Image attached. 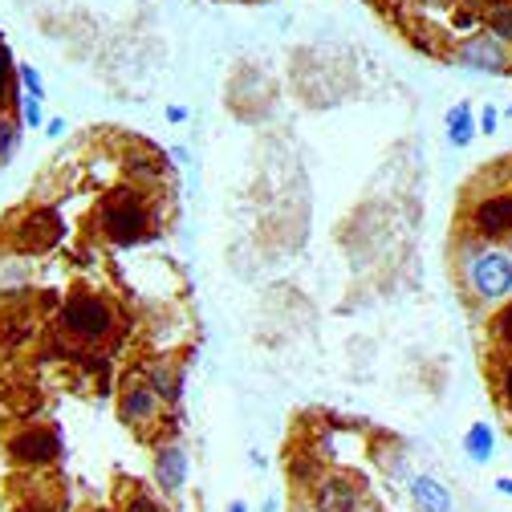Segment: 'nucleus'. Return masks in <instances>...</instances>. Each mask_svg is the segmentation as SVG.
I'll use <instances>...</instances> for the list:
<instances>
[{"label": "nucleus", "instance_id": "6", "mask_svg": "<svg viewBox=\"0 0 512 512\" xmlns=\"http://www.w3.org/2000/svg\"><path fill=\"white\" fill-rule=\"evenodd\" d=\"M9 244L17 252H49L61 244V236H66V224H61V216L45 204H33V208H21L13 220H9Z\"/></svg>", "mask_w": 512, "mask_h": 512}, {"label": "nucleus", "instance_id": "22", "mask_svg": "<svg viewBox=\"0 0 512 512\" xmlns=\"http://www.w3.org/2000/svg\"><path fill=\"white\" fill-rule=\"evenodd\" d=\"M122 512H163V504L151 492H131L122 500Z\"/></svg>", "mask_w": 512, "mask_h": 512}, {"label": "nucleus", "instance_id": "33", "mask_svg": "<svg viewBox=\"0 0 512 512\" xmlns=\"http://www.w3.org/2000/svg\"><path fill=\"white\" fill-rule=\"evenodd\" d=\"M86 512H110V508H86Z\"/></svg>", "mask_w": 512, "mask_h": 512}, {"label": "nucleus", "instance_id": "24", "mask_svg": "<svg viewBox=\"0 0 512 512\" xmlns=\"http://www.w3.org/2000/svg\"><path fill=\"white\" fill-rule=\"evenodd\" d=\"M13 512H61V508H57V500H49V496H37V492H33V496L17 500V504H13Z\"/></svg>", "mask_w": 512, "mask_h": 512}, {"label": "nucleus", "instance_id": "26", "mask_svg": "<svg viewBox=\"0 0 512 512\" xmlns=\"http://www.w3.org/2000/svg\"><path fill=\"white\" fill-rule=\"evenodd\" d=\"M45 135H49V139L66 135V118H45Z\"/></svg>", "mask_w": 512, "mask_h": 512}, {"label": "nucleus", "instance_id": "31", "mask_svg": "<svg viewBox=\"0 0 512 512\" xmlns=\"http://www.w3.org/2000/svg\"><path fill=\"white\" fill-rule=\"evenodd\" d=\"M167 155H171V159H175V163H187V151H183V147H171V151H167Z\"/></svg>", "mask_w": 512, "mask_h": 512}, {"label": "nucleus", "instance_id": "13", "mask_svg": "<svg viewBox=\"0 0 512 512\" xmlns=\"http://www.w3.org/2000/svg\"><path fill=\"white\" fill-rule=\"evenodd\" d=\"M472 139H476V118H472V106L460 102V106L447 110V143H452L456 151H464Z\"/></svg>", "mask_w": 512, "mask_h": 512}, {"label": "nucleus", "instance_id": "29", "mask_svg": "<svg viewBox=\"0 0 512 512\" xmlns=\"http://www.w3.org/2000/svg\"><path fill=\"white\" fill-rule=\"evenodd\" d=\"M167 118L171 122H187V106H167Z\"/></svg>", "mask_w": 512, "mask_h": 512}, {"label": "nucleus", "instance_id": "18", "mask_svg": "<svg viewBox=\"0 0 512 512\" xmlns=\"http://www.w3.org/2000/svg\"><path fill=\"white\" fill-rule=\"evenodd\" d=\"M21 147V122L9 118V114H0V167H5Z\"/></svg>", "mask_w": 512, "mask_h": 512}, {"label": "nucleus", "instance_id": "14", "mask_svg": "<svg viewBox=\"0 0 512 512\" xmlns=\"http://www.w3.org/2000/svg\"><path fill=\"white\" fill-rule=\"evenodd\" d=\"M480 29H488L496 41L512 45V0H492V5L480 13Z\"/></svg>", "mask_w": 512, "mask_h": 512}, {"label": "nucleus", "instance_id": "34", "mask_svg": "<svg viewBox=\"0 0 512 512\" xmlns=\"http://www.w3.org/2000/svg\"><path fill=\"white\" fill-rule=\"evenodd\" d=\"M508 118H512V106H508Z\"/></svg>", "mask_w": 512, "mask_h": 512}, {"label": "nucleus", "instance_id": "30", "mask_svg": "<svg viewBox=\"0 0 512 512\" xmlns=\"http://www.w3.org/2000/svg\"><path fill=\"white\" fill-rule=\"evenodd\" d=\"M496 492H504V496H512V480H508V476H500V480H496Z\"/></svg>", "mask_w": 512, "mask_h": 512}, {"label": "nucleus", "instance_id": "32", "mask_svg": "<svg viewBox=\"0 0 512 512\" xmlns=\"http://www.w3.org/2000/svg\"><path fill=\"white\" fill-rule=\"evenodd\" d=\"M228 512H248V504H244V500H232V504H228Z\"/></svg>", "mask_w": 512, "mask_h": 512}, {"label": "nucleus", "instance_id": "7", "mask_svg": "<svg viewBox=\"0 0 512 512\" xmlns=\"http://www.w3.org/2000/svg\"><path fill=\"white\" fill-rule=\"evenodd\" d=\"M163 407L167 403L147 387L139 374H126L122 378V387H118V419L131 427V431L147 435L151 427H159L163 423Z\"/></svg>", "mask_w": 512, "mask_h": 512}, {"label": "nucleus", "instance_id": "28", "mask_svg": "<svg viewBox=\"0 0 512 512\" xmlns=\"http://www.w3.org/2000/svg\"><path fill=\"white\" fill-rule=\"evenodd\" d=\"M423 9H456V0H419Z\"/></svg>", "mask_w": 512, "mask_h": 512}, {"label": "nucleus", "instance_id": "1", "mask_svg": "<svg viewBox=\"0 0 512 512\" xmlns=\"http://www.w3.org/2000/svg\"><path fill=\"white\" fill-rule=\"evenodd\" d=\"M118 309L106 293H90V289H74L53 313V330L66 338L74 350H98L106 342H114L118 334Z\"/></svg>", "mask_w": 512, "mask_h": 512}, {"label": "nucleus", "instance_id": "3", "mask_svg": "<svg viewBox=\"0 0 512 512\" xmlns=\"http://www.w3.org/2000/svg\"><path fill=\"white\" fill-rule=\"evenodd\" d=\"M460 285L476 305H500L512 297V256L500 244L468 236L460 248Z\"/></svg>", "mask_w": 512, "mask_h": 512}, {"label": "nucleus", "instance_id": "5", "mask_svg": "<svg viewBox=\"0 0 512 512\" xmlns=\"http://www.w3.org/2000/svg\"><path fill=\"white\" fill-rule=\"evenodd\" d=\"M5 456L25 468V472H41L53 468L61 460V435L49 423H21L17 431H9L5 439Z\"/></svg>", "mask_w": 512, "mask_h": 512}, {"label": "nucleus", "instance_id": "4", "mask_svg": "<svg viewBox=\"0 0 512 512\" xmlns=\"http://www.w3.org/2000/svg\"><path fill=\"white\" fill-rule=\"evenodd\" d=\"M447 61L460 66V70H472V74L504 78V74H512V45L496 41L488 29H476V33L460 37L452 49H447Z\"/></svg>", "mask_w": 512, "mask_h": 512}, {"label": "nucleus", "instance_id": "9", "mask_svg": "<svg viewBox=\"0 0 512 512\" xmlns=\"http://www.w3.org/2000/svg\"><path fill=\"white\" fill-rule=\"evenodd\" d=\"M362 500V484H354L342 472H322L309 484V508L313 512H354Z\"/></svg>", "mask_w": 512, "mask_h": 512}, {"label": "nucleus", "instance_id": "16", "mask_svg": "<svg viewBox=\"0 0 512 512\" xmlns=\"http://www.w3.org/2000/svg\"><path fill=\"white\" fill-rule=\"evenodd\" d=\"M464 452H468L472 464H488L492 452H496V431L488 423H472L468 435H464Z\"/></svg>", "mask_w": 512, "mask_h": 512}, {"label": "nucleus", "instance_id": "19", "mask_svg": "<svg viewBox=\"0 0 512 512\" xmlns=\"http://www.w3.org/2000/svg\"><path fill=\"white\" fill-rule=\"evenodd\" d=\"M17 86H21V94H29V98H41V102H45V78H41V70H37V66H29V61H21V66H17Z\"/></svg>", "mask_w": 512, "mask_h": 512}, {"label": "nucleus", "instance_id": "11", "mask_svg": "<svg viewBox=\"0 0 512 512\" xmlns=\"http://www.w3.org/2000/svg\"><path fill=\"white\" fill-rule=\"evenodd\" d=\"M139 378L147 382V387H151L163 403H175L179 391H183V370L171 366L167 358H151V362H143V366H139Z\"/></svg>", "mask_w": 512, "mask_h": 512}, {"label": "nucleus", "instance_id": "8", "mask_svg": "<svg viewBox=\"0 0 512 512\" xmlns=\"http://www.w3.org/2000/svg\"><path fill=\"white\" fill-rule=\"evenodd\" d=\"M468 232L476 240H488V244H500L504 236H512V196H480L472 208H468Z\"/></svg>", "mask_w": 512, "mask_h": 512}, {"label": "nucleus", "instance_id": "21", "mask_svg": "<svg viewBox=\"0 0 512 512\" xmlns=\"http://www.w3.org/2000/svg\"><path fill=\"white\" fill-rule=\"evenodd\" d=\"M496 395H500V403H504V411L512 415V354L500 362V370H496Z\"/></svg>", "mask_w": 512, "mask_h": 512}, {"label": "nucleus", "instance_id": "17", "mask_svg": "<svg viewBox=\"0 0 512 512\" xmlns=\"http://www.w3.org/2000/svg\"><path fill=\"white\" fill-rule=\"evenodd\" d=\"M488 326H492L496 346L512 354V297H508V301H500V309L492 313V322H488Z\"/></svg>", "mask_w": 512, "mask_h": 512}, {"label": "nucleus", "instance_id": "12", "mask_svg": "<svg viewBox=\"0 0 512 512\" xmlns=\"http://www.w3.org/2000/svg\"><path fill=\"white\" fill-rule=\"evenodd\" d=\"M411 500L419 512H452V492L435 476H411Z\"/></svg>", "mask_w": 512, "mask_h": 512}, {"label": "nucleus", "instance_id": "2", "mask_svg": "<svg viewBox=\"0 0 512 512\" xmlns=\"http://www.w3.org/2000/svg\"><path fill=\"white\" fill-rule=\"evenodd\" d=\"M94 228L102 232V240L131 248L155 236V208L147 200V191L139 183H118L94 208Z\"/></svg>", "mask_w": 512, "mask_h": 512}, {"label": "nucleus", "instance_id": "15", "mask_svg": "<svg viewBox=\"0 0 512 512\" xmlns=\"http://www.w3.org/2000/svg\"><path fill=\"white\" fill-rule=\"evenodd\" d=\"M17 98H21V90H17V61H13L5 37H0V114H9Z\"/></svg>", "mask_w": 512, "mask_h": 512}, {"label": "nucleus", "instance_id": "20", "mask_svg": "<svg viewBox=\"0 0 512 512\" xmlns=\"http://www.w3.org/2000/svg\"><path fill=\"white\" fill-rule=\"evenodd\" d=\"M17 106H21V126H29V131H37V126H45V110H41V98H29V94H21V98H17Z\"/></svg>", "mask_w": 512, "mask_h": 512}, {"label": "nucleus", "instance_id": "27", "mask_svg": "<svg viewBox=\"0 0 512 512\" xmlns=\"http://www.w3.org/2000/svg\"><path fill=\"white\" fill-rule=\"evenodd\" d=\"M456 5H460V9H472V13H484L492 0H456Z\"/></svg>", "mask_w": 512, "mask_h": 512}, {"label": "nucleus", "instance_id": "25", "mask_svg": "<svg viewBox=\"0 0 512 512\" xmlns=\"http://www.w3.org/2000/svg\"><path fill=\"white\" fill-rule=\"evenodd\" d=\"M496 118H500V114H496L492 106H484V114H480V122H476V131H484V135H492V131H496Z\"/></svg>", "mask_w": 512, "mask_h": 512}, {"label": "nucleus", "instance_id": "10", "mask_svg": "<svg viewBox=\"0 0 512 512\" xmlns=\"http://www.w3.org/2000/svg\"><path fill=\"white\" fill-rule=\"evenodd\" d=\"M155 484L167 496H179L187 484V452L179 443H159L155 447Z\"/></svg>", "mask_w": 512, "mask_h": 512}, {"label": "nucleus", "instance_id": "23", "mask_svg": "<svg viewBox=\"0 0 512 512\" xmlns=\"http://www.w3.org/2000/svg\"><path fill=\"white\" fill-rule=\"evenodd\" d=\"M452 29L460 33V37H468V33H476L480 29V13H472V9H452Z\"/></svg>", "mask_w": 512, "mask_h": 512}]
</instances>
